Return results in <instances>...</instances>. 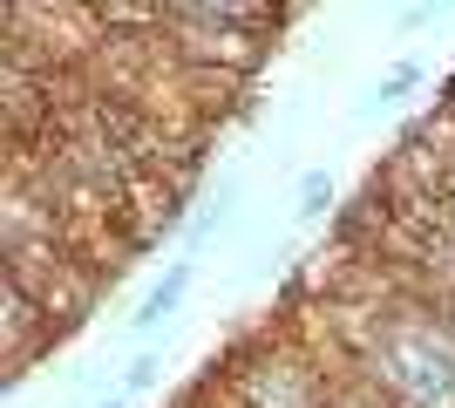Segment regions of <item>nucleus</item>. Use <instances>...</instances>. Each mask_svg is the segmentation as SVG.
Returning <instances> with one entry per match:
<instances>
[{
    "label": "nucleus",
    "instance_id": "obj_1",
    "mask_svg": "<svg viewBox=\"0 0 455 408\" xmlns=\"http://www.w3.org/2000/svg\"><path fill=\"white\" fill-rule=\"evenodd\" d=\"M184 279H190V272H177L171 286H156V292H150V300H143V313H136V320H143V327H156V320H164V313H171V307H177V292H184Z\"/></svg>",
    "mask_w": 455,
    "mask_h": 408
}]
</instances>
